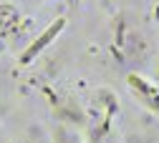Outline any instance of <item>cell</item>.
Listing matches in <instances>:
<instances>
[{
    "label": "cell",
    "mask_w": 159,
    "mask_h": 143,
    "mask_svg": "<svg viewBox=\"0 0 159 143\" xmlns=\"http://www.w3.org/2000/svg\"><path fill=\"white\" fill-rule=\"evenodd\" d=\"M61 28H63V20H56V23H53V25H51V28H48V30L43 33V38H38L35 43H33V45H30V48L25 50V55H23V63H28V60H33V58L38 55V50H41V48H46V45L51 43V40L56 38V33L61 30Z\"/></svg>",
    "instance_id": "6da1fadb"
}]
</instances>
